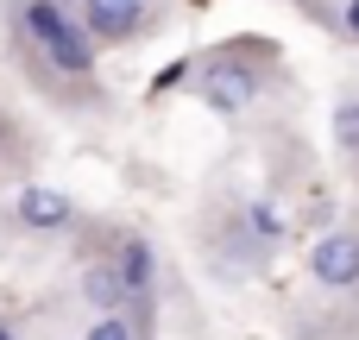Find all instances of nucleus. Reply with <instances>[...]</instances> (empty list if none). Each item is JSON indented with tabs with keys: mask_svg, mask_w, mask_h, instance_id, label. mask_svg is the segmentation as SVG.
<instances>
[{
	"mask_svg": "<svg viewBox=\"0 0 359 340\" xmlns=\"http://www.w3.org/2000/svg\"><path fill=\"white\" fill-rule=\"evenodd\" d=\"M309 265H316L322 284H359V240L353 233H328V240L309 252Z\"/></svg>",
	"mask_w": 359,
	"mask_h": 340,
	"instance_id": "obj_1",
	"label": "nucleus"
},
{
	"mask_svg": "<svg viewBox=\"0 0 359 340\" xmlns=\"http://www.w3.org/2000/svg\"><path fill=\"white\" fill-rule=\"evenodd\" d=\"M202 88H208V101H215V107L240 114V107L252 101V88H259V82H252V69H240V63H227V57H221V63L208 69V82H202Z\"/></svg>",
	"mask_w": 359,
	"mask_h": 340,
	"instance_id": "obj_2",
	"label": "nucleus"
},
{
	"mask_svg": "<svg viewBox=\"0 0 359 340\" xmlns=\"http://www.w3.org/2000/svg\"><path fill=\"white\" fill-rule=\"evenodd\" d=\"M139 0H88V25H95V38H126V32H139Z\"/></svg>",
	"mask_w": 359,
	"mask_h": 340,
	"instance_id": "obj_3",
	"label": "nucleus"
},
{
	"mask_svg": "<svg viewBox=\"0 0 359 340\" xmlns=\"http://www.w3.org/2000/svg\"><path fill=\"white\" fill-rule=\"evenodd\" d=\"M19 221H25V227H63V221H69V196H57V189H25V196H19Z\"/></svg>",
	"mask_w": 359,
	"mask_h": 340,
	"instance_id": "obj_4",
	"label": "nucleus"
},
{
	"mask_svg": "<svg viewBox=\"0 0 359 340\" xmlns=\"http://www.w3.org/2000/svg\"><path fill=\"white\" fill-rule=\"evenodd\" d=\"M44 50H50V63H57V69H69V76H82V69L95 63V50H88V38H82L76 25H63V32H57V38L44 44Z\"/></svg>",
	"mask_w": 359,
	"mask_h": 340,
	"instance_id": "obj_5",
	"label": "nucleus"
},
{
	"mask_svg": "<svg viewBox=\"0 0 359 340\" xmlns=\"http://www.w3.org/2000/svg\"><path fill=\"white\" fill-rule=\"evenodd\" d=\"M82 290H88V303H95V309H114V303L126 297V284H120V271H114V265H95V271L82 278Z\"/></svg>",
	"mask_w": 359,
	"mask_h": 340,
	"instance_id": "obj_6",
	"label": "nucleus"
},
{
	"mask_svg": "<svg viewBox=\"0 0 359 340\" xmlns=\"http://www.w3.org/2000/svg\"><path fill=\"white\" fill-rule=\"evenodd\" d=\"M25 32H32L38 44H50V38L63 32V13H57V0H32V6H25Z\"/></svg>",
	"mask_w": 359,
	"mask_h": 340,
	"instance_id": "obj_7",
	"label": "nucleus"
},
{
	"mask_svg": "<svg viewBox=\"0 0 359 340\" xmlns=\"http://www.w3.org/2000/svg\"><path fill=\"white\" fill-rule=\"evenodd\" d=\"M114 271H120V284H126V297H133V290H145V284H151V252H145V246H126Z\"/></svg>",
	"mask_w": 359,
	"mask_h": 340,
	"instance_id": "obj_8",
	"label": "nucleus"
},
{
	"mask_svg": "<svg viewBox=\"0 0 359 340\" xmlns=\"http://www.w3.org/2000/svg\"><path fill=\"white\" fill-rule=\"evenodd\" d=\"M334 139H341L347 151H359V107H341V114H334Z\"/></svg>",
	"mask_w": 359,
	"mask_h": 340,
	"instance_id": "obj_9",
	"label": "nucleus"
},
{
	"mask_svg": "<svg viewBox=\"0 0 359 340\" xmlns=\"http://www.w3.org/2000/svg\"><path fill=\"white\" fill-rule=\"evenodd\" d=\"M88 340H133V328H126V322H114V315H107V322H95V328H88Z\"/></svg>",
	"mask_w": 359,
	"mask_h": 340,
	"instance_id": "obj_10",
	"label": "nucleus"
},
{
	"mask_svg": "<svg viewBox=\"0 0 359 340\" xmlns=\"http://www.w3.org/2000/svg\"><path fill=\"white\" fill-rule=\"evenodd\" d=\"M347 25H353V32H359V0H353V6H347Z\"/></svg>",
	"mask_w": 359,
	"mask_h": 340,
	"instance_id": "obj_11",
	"label": "nucleus"
},
{
	"mask_svg": "<svg viewBox=\"0 0 359 340\" xmlns=\"http://www.w3.org/2000/svg\"><path fill=\"white\" fill-rule=\"evenodd\" d=\"M0 340H13V328H0Z\"/></svg>",
	"mask_w": 359,
	"mask_h": 340,
	"instance_id": "obj_12",
	"label": "nucleus"
}]
</instances>
